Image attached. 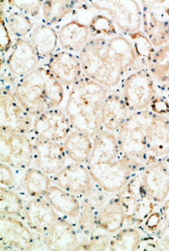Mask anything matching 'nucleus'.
Returning a JSON list of instances; mask_svg holds the SVG:
<instances>
[{
    "label": "nucleus",
    "mask_w": 169,
    "mask_h": 251,
    "mask_svg": "<svg viewBox=\"0 0 169 251\" xmlns=\"http://www.w3.org/2000/svg\"><path fill=\"white\" fill-rule=\"evenodd\" d=\"M78 56L86 76L108 90L119 89L129 74L145 68L131 37L123 33L94 37Z\"/></svg>",
    "instance_id": "f257e3e1"
},
{
    "label": "nucleus",
    "mask_w": 169,
    "mask_h": 251,
    "mask_svg": "<svg viewBox=\"0 0 169 251\" xmlns=\"http://www.w3.org/2000/svg\"><path fill=\"white\" fill-rule=\"evenodd\" d=\"M111 91L86 75L69 90L64 110L73 129L93 138L101 131V109Z\"/></svg>",
    "instance_id": "f03ea898"
},
{
    "label": "nucleus",
    "mask_w": 169,
    "mask_h": 251,
    "mask_svg": "<svg viewBox=\"0 0 169 251\" xmlns=\"http://www.w3.org/2000/svg\"><path fill=\"white\" fill-rule=\"evenodd\" d=\"M14 93L33 118L45 111L59 108L67 98V89L44 65L18 80Z\"/></svg>",
    "instance_id": "7ed1b4c3"
},
{
    "label": "nucleus",
    "mask_w": 169,
    "mask_h": 251,
    "mask_svg": "<svg viewBox=\"0 0 169 251\" xmlns=\"http://www.w3.org/2000/svg\"><path fill=\"white\" fill-rule=\"evenodd\" d=\"M153 115V112L149 109L132 113L116 133L120 152L139 170L143 168L150 155L146 146V134Z\"/></svg>",
    "instance_id": "20e7f679"
},
{
    "label": "nucleus",
    "mask_w": 169,
    "mask_h": 251,
    "mask_svg": "<svg viewBox=\"0 0 169 251\" xmlns=\"http://www.w3.org/2000/svg\"><path fill=\"white\" fill-rule=\"evenodd\" d=\"M129 113L147 110L157 97L155 80L147 68L134 71L119 88Z\"/></svg>",
    "instance_id": "39448f33"
},
{
    "label": "nucleus",
    "mask_w": 169,
    "mask_h": 251,
    "mask_svg": "<svg viewBox=\"0 0 169 251\" xmlns=\"http://www.w3.org/2000/svg\"><path fill=\"white\" fill-rule=\"evenodd\" d=\"M86 167L96 184L109 195L119 193L133 175L140 171L129 158L122 154L114 162Z\"/></svg>",
    "instance_id": "423d86ee"
},
{
    "label": "nucleus",
    "mask_w": 169,
    "mask_h": 251,
    "mask_svg": "<svg viewBox=\"0 0 169 251\" xmlns=\"http://www.w3.org/2000/svg\"><path fill=\"white\" fill-rule=\"evenodd\" d=\"M0 162L18 172H25L33 165L31 135L0 131Z\"/></svg>",
    "instance_id": "0eeeda50"
},
{
    "label": "nucleus",
    "mask_w": 169,
    "mask_h": 251,
    "mask_svg": "<svg viewBox=\"0 0 169 251\" xmlns=\"http://www.w3.org/2000/svg\"><path fill=\"white\" fill-rule=\"evenodd\" d=\"M93 9L106 13L121 33H137L142 27V8L137 1H91Z\"/></svg>",
    "instance_id": "6e6552de"
},
{
    "label": "nucleus",
    "mask_w": 169,
    "mask_h": 251,
    "mask_svg": "<svg viewBox=\"0 0 169 251\" xmlns=\"http://www.w3.org/2000/svg\"><path fill=\"white\" fill-rule=\"evenodd\" d=\"M34 118L18 101L14 91L0 90V131L30 134Z\"/></svg>",
    "instance_id": "1a4fd4ad"
},
{
    "label": "nucleus",
    "mask_w": 169,
    "mask_h": 251,
    "mask_svg": "<svg viewBox=\"0 0 169 251\" xmlns=\"http://www.w3.org/2000/svg\"><path fill=\"white\" fill-rule=\"evenodd\" d=\"M36 235L21 218L0 215V251H33Z\"/></svg>",
    "instance_id": "9d476101"
},
{
    "label": "nucleus",
    "mask_w": 169,
    "mask_h": 251,
    "mask_svg": "<svg viewBox=\"0 0 169 251\" xmlns=\"http://www.w3.org/2000/svg\"><path fill=\"white\" fill-rule=\"evenodd\" d=\"M73 127L64 108H52L34 118L32 129L29 135L40 141L63 142Z\"/></svg>",
    "instance_id": "9b49d317"
},
{
    "label": "nucleus",
    "mask_w": 169,
    "mask_h": 251,
    "mask_svg": "<svg viewBox=\"0 0 169 251\" xmlns=\"http://www.w3.org/2000/svg\"><path fill=\"white\" fill-rule=\"evenodd\" d=\"M140 173L149 198L156 204H162L169 196V169L163 157L150 154Z\"/></svg>",
    "instance_id": "f8f14e48"
},
{
    "label": "nucleus",
    "mask_w": 169,
    "mask_h": 251,
    "mask_svg": "<svg viewBox=\"0 0 169 251\" xmlns=\"http://www.w3.org/2000/svg\"><path fill=\"white\" fill-rule=\"evenodd\" d=\"M40 59L29 39H15L12 48L4 58H1V66L20 80L40 67Z\"/></svg>",
    "instance_id": "ddd939ff"
},
{
    "label": "nucleus",
    "mask_w": 169,
    "mask_h": 251,
    "mask_svg": "<svg viewBox=\"0 0 169 251\" xmlns=\"http://www.w3.org/2000/svg\"><path fill=\"white\" fill-rule=\"evenodd\" d=\"M52 184L76 196L79 199L93 191L97 186L86 164L69 162L52 177Z\"/></svg>",
    "instance_id": "4468645a"
},
{
    "label": "nucleus",
    "mask_w": 169,
    "mask_h": 251,
    "mask_svg": "<svg viewBox=\"0 0 169 251\" xmlns=\"http://www.w3.org/2000/svg\"><path fill=\"white\" fill-rule=\"evenodd\" d=\"M37 239V248L47 251H74L80 242L74 224L60 215L49 230Z\"/></svg>",
    "instance_id": "2eb2a0df"
},
{
    "label": "nucleus",
    "mask_w": 169,
    "mask_h": 251,
    "mask_svg": "<svg viewBox=\"0 0 169 251\" xmlns=\"http://www.w3.org/2000/svg\"><path fill=\"white\" fill-rule=\"evenodd\" d=\"M43 65L68 89V92L85 75L78 54L61 49L52 54Z\"/></svg>",
    "instance_id": "dca6fc26"
},
{
    "label": "nucleus",
    "mask_w": 169,
    "mask_h": 251,
    "mask_svg": "<svg viewBox=\"0 0 169 251\" xmlns=\"http://www.w3.org/2000/svg\"><path fill=\"white\" fill-rule=\"evenodd\" d=\"M33 140V165L50 177L57 175L68 162L62 142Z\"/></svg>",
    "instance_id": "f3484780"
},
{
    "label": "nucleus",
    "mask_w": 169,
    "mask_h": 251,
    "mask_svg": "<svg viewBox=\"0 0 169 251\" xmlns=\"http://www.w3.org/2000/svg\"><path fill=\"white\" fill-rule=\"evenodd\" d=\"M59 217V213L44 196L31 198L25 202L23 221L36 237L49 230Z\"/></svg>",
    "instance_id": "a211bd4d"
},
{
    "label": "nucleus",
    "mask_w": 169,
    "mask_h": 251,
    "mask_svg": "<svg viewBox=\"0 0 169 251\" xmlns=\"http://www.w3.org/2000/svg\"><path fill=\"white\" fill-rule=\"evenodd\" d=\"M66 20L67 22L56 27L59 32L60 49L78 54L86 43L93 39V33L89 25L82 23L80 20L69 17Z\"/></svg>",
    "instance_id": "6ab92c4d"
},
{
    "label": "nucleus",
    "mask_w": 169,
    "mask_h": 251,
    "mask_svg": "<svg viewBox=\"0 0 169 251\" xmlns=\"http://www.w3.org/2000/svg\"><path fill=\"white\" fill-rule=\"evenodd\" d=\"M142 8V28L154 49L169 43V19L155 14L149 2H140Z\"/></svg>",
    "instance_id": "aec40b11"
},
{
    "label": "nucleus",
    "mask_w": 169,
    "mask_h": 251,
    "mask_svg": "<svg viewBox=\"0 0 169 251\" xmlns=\"http://www.w3.org/2000/svg\"><path fill=\"white\" fill-rule=\"evenodd\" d=\"M129 114V109L119 89L111 91L105 99L101 109L102 129L116 134Z\"/></svg>",
    "instance_id": "412c9836"
},
{
    "label": "nucleus",
    "mask_w": 169,
    "mask_h": 251,
    "mask_svg": "<svg viewBox=\"0 0 169 251\" xmlns=\"http://www.w3.org/2000/svg\"><path fill=\"white\" fill-rule=\"evenodd\" d=\"M29 40L37 52L42 65L60 49L58 29L42 22L37 23L29 37Z\"/></svg>",
    "instance_id": "4be33fe9"
},
{
    "label": "nucleus",
    "mask_w": 169,
    "mask_h": 251,
    "mask_svg": "<svg viewBox=\"0 0 169 251\" xmlns=\"http://www.w3.org/2000/svg\"><path fill=\"white\" fill-rule=\"evenodd\" d=\"M148 152L157 157L169 155V118L154 114L146 134Z\"/></svg>",
    "instance_id": "5701e85b"
},
{
    "label": "nucleus",
    "mask_w": 169,
    "mask_h": 251,
    "mask_svg": "<svg viewBox=\"0 0 169 251\" xmlns=\"http://www.w3.org/2000/svg\"><path fill=\"white\" fill-rule=\"evenodd\" d=\"M126 213L117 194L112 195L97 216V227L102 233H116L125 226Z\"/></svg>",
    "instance_id": "b1692460"
},
{
    "label": "nucleus",
    "mask_w": 169,
    "mask_h": 251,
    "mask_svg": "<svg viewBox=\"0 0 169 251\" xmlns=\"http://www.w3.org/2000/svg\"><path fill=\"white\" fill-rule=\"evenodd\" d=\"M93 148L86 165L112 162L121 156L116 134L102 129L93 138Z\"/></svg>",
    "instance_id": "393cba45"
},
{
    "label": "nucleus",
    "mask_w": 169,
    "mask_h": 251,
    "mask_svg": "<svg viewBox=\"0 0 169 251\" xmlns=\"http://www.w3.org/2000/svg\"><path fill=\"white\" fill-rule=\"evenodd\" d=\"M44 197L49 201L59 215L73 224L75 223L80 214L81 206L80 199L76 196L52 184Z\"/></svg>",
    "instance_id": "a878e982"
},
{
    "label": "nucleus",
    "mask_w": 169,
    "mask_h": 251,
    "mask_svg": "<svg viewBox=\"0 0 169 251\" xmlns=\"http://www.w3.org/2000/svg\"><path fill=\"white\" fill-rule=\"evenodd\" d=\"M0 16L4 18L7 27L15 39H29L34 28L38 23L25 14L9 6L6 1H1Z\"/></svg>",
    "instance_id": "bb28decb"
},
{
    "label": "nucleus",
    "mask_w": 169,
    "mask_h": 251,
    "mask_svg": "<svg viewBox=\"0 0 169 251\" xmlns=\"http://www.w3.org/2000/svg\"><path fill=\"white\" fill-rule=\"evenodd\" d=\"M62 143L71 162L82 164L88 162L93 151V137L73 129Z\"/></svg>",
    "instance_id": "cd10ccee"
},
{
    "label": "nucleus",
    "mask_w": 169,
    "mask_h": 251,
    "mask_svg": "<svg viewBox=\"0 0 169 251\" xmlns=\"http://www.w3.org/2000/svg\"><path fill=\"white\" fill-rule=\"evenodd\" d=\"M80 3V1H43L40 22L58 27L59 25L74 12Z\"/></svg>",
    "instance_id": "c85d7f7f"
},
{
    "label": "nucleus",
    "mask_w": 169,
    "mask_h": 251,
    "mask_svg": "<svg viewBox=\"0 0 169 251\" xmlns=\"http://www.w3.org/2000/svg\"><path fill=\"white\" fill-rule=\"evenodd\" d=\"M52 184V177L40 169L31 166L25 170L22 178V196L28 200L45 196L47 191Z\"/></svg>",
    "instance_id": "c756f323"
},
{
    "label": "nucleus",
    "mask_w": 169,
    "mask_h": 251,
    "mask_svg": "<svg viewBox=\"0 0 169 251\" xmlns=\"http://www.w3.org/2000/svg\"><path fill=\"white\" fill-rule=\"evenodd\" d=\"M80 214L74 225L80 234V242H82L89 239L96 233L101 232L97 227V216L100 209L97 208L84 201H80Z\"/></svg>",
    "instance_id": "7c9ffc66"
},
{
    "label": "nucleus",
    "mask_w": 169,
    "mask_h": 251,
    "mask_svg": "<svg viewBox=\"0 0 169 251\" xmlns=\"http://www.w3.org/2000/svg\"><path fill=\"white\" fill-rule=\"evenodd\" d=\"M142 241L143 236L138 227L125 226L111 235L108 251H137Z\"/></svg>",
    "instance_id": "2f4dec72"
},
{
    "label": "nucleus",
    "mask_w": 169,
    "mask_h": 251,
    "mask_svg": "<svg viewBox=\"0 0 169 251\" xmlns=\"http://www.w3.org/2000/svg\"><path fill=\"white\" fill-rule=\"evenodd\" d=\"M147 69L154 80L169 84V43L154 49L148 60Z\"/></svg>",
    "instance_id": "473e14b6"
},
{
    "label": "nucleus",
    "mask_w": 169,
    "mask_h": 251,
    "mask_svg": "<svg viewBox=\"0 0 169 251\" xmlns=\"http://www.w3.org/2000/svg\"><path fill=\"white\" fill-rule=\"evenodd\" d=\"M26 200L18 191L0 187V215L11 216L23 220Z\"/></svg>",
    "instance_id": "72a5a7b5"
},
{
    "label": "nucleus",
    "mask_w": 169,
    "mask_h": 251,
    "mask_svg": "<svg viewBox=\"0 0 169 251\" xmlns=\"http://www.w3.org/2000/svg\"><path fill=\"white\" fill-rule=\"evenodd\" d=\"M6 3L9 6L14 9H17L20 12L25 14L36 22H40L42 8H43V1L41 0H8Z\"/></svg>",
    "instance_id": "f704fd0d"
},
{
    "label": "nucleus",
    "mask_w": 169,
    "mask_h": 251,
    "mask_svg": "<svg viewBox=\"0 0 169 251\" xmlns=\"http://www.w3.org/2000/svg\"><path fill=\"white\" fill-rule=\"evenodd\" d=\"M111 235L102 232L96 233L86 241L80 242L74 251H108Z\"/></svg>",
    "instance_id": "c9c22d12"
},
{
    "label": "nucleus",
    "mask_w": 169,
    "mask_h": 251,
    "mask_svg": "<svg viewBox=\"0 0 169 251\" xmlns=\"http://www.w3.org/2000/svg\"><path fill=\"white\" fill-rule=\"evenodd\" d=\"M0 18H1V39H0L1 58H4L12 48L15 39L14 40L12 39V35L10 34L9 29L7 27L4 18L2 16H0Z\"/></svg>",
    "instance_id": "e433bc0d"
},
{
    "label": "nucleus",
    "mask_w": 169,
    "mask_h": 251,
    "mask_svg": "<svg viewBox=\"0 0 169 251\" xmlns=\"http://www.w3.org/2000/svg\"><path fill=\"white\" fill-rule=\"evenodd\" d=\"M151 111L154 114H159V115H169V104L166 101L165 98L162 97H156L154 98L153 101L151 102Z\"/></svg>",
    "instance_id": "4c0bfd02"
},
{
    "label": "nucleus",
    "mask_w": 169,
    "mask_h": 251,
    "mask_svg": "<svg viewBox=\"0 0 169 251\" xmlns=\"http://www.w3.org/2000/svg\"><path fill=\"white\" fill-rule=\"evenodd\" d=\"M161 214L167 226L169 227V196L163 203L160 209Z\"/></svg>",
    "instance_id": "58836bf2"
},
{
    "label": "nucleus",
    "mask_w": 169,
    "mask_h": 251,
    "mask_svg": "<svg viewBox=\"0 0 169 251\" xmlns=\"http://www.w3.org/2000/svg\"><path fill=\"white\" fill-rule=\"evenodd\" d=\"M168 85H169V84H168ZM169 92V93H168V96H169V92Z\"/></svg>",
    "instance_id": "ea45409f"
},
{
    "label": "nucleus",
    "mask_w": 169,
    "mask_h": 251,
    "mask_svg": "<svg viewBox=\"0 0 169 251\" xmlns=\"http://www.w3.org/2000/svg\"><path fill=\"white\" fill-rule=\"evenodd\" d=\"M168 116H169V115H168Z\"/></svg>",
    "instance_id": "a19ab883"
}]
</instances>
